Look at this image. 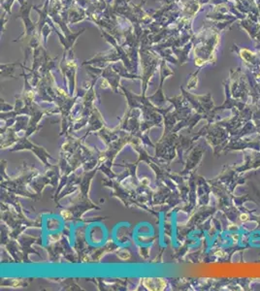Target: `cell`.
Here are the masks:
<instances>
[{
    "label": "cell",
    "instance_id": "obj_1",
    "mask_svg": "<svg viewBox=\"0 0 260 291\" xmlns=\"http://www.w3.org/2000/svg\"><path fill=\"white\" fill-rule=\"evenodd\" d=\"M143 284L149 290H162L166 283L162 279H145Z\"/></svg>",
    "mask_w": 260,
    "mask_h": 291
},
{
    "label": "cell",
    "instance_id": "obj_2",
    "mask_svg": "<svg viewBox=\"0 0 260 291\" xmlns=\"http://www.w3.org/2000/svg\"><path fill=\"white\" fill-rule=\"evenodd\" d=\"M248 216L247 215V213H242V215L240 216V219L242 220V221H245V220H248Z\"/></svg>",
    "mask_w": 260,
    "mask_h": 291
},
{
    "label": "cell",
    "instance_id": "obj_3",
    "mask_svg": "<svg viewBox=\"0 0 260 291\" xmlns=\"http://www.w3.org/2000/svg\"><path fill=\"white\" fill-rule=\"evenodd\" d=\"M62 216H64V217H66V218H67V217L70 216V213L67 212V211H64V212H62Z\"/></svg>",
    "mask_w": 260,
    "mask_h": 291
}]
</instances>
